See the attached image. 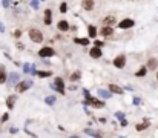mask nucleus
<instances>
[{
    "mask_svg": "<svg viewBox=\"0 0 158 138\" xmlns=\"http://www.w3.org/2000/svg\"><path fill=\"white\" fill-rule=\"evenodd\" d=\"M88 34H89V37H91V39H94V37L97 36V29H95V26H92V25H91V26H88Z\"/></svg>",
    "mask_w": 158,
    "mask_h": 138,
    "instance_id": "nucleus-18",
    "label": "nucleus"
},
{
    "mask_svg": "<svg viewBox=\"0 0 158 138\" xmlns=\"http://www.w3.org/2000/svg\"><path fill=\"white\" fill-rule=\"evenodd\" d=\"M57 28H58V31H68L69 29V25H68V22H64V20H61V22H58L57 23Z\"/></svg>",
    "mask_w": 158,
    "mask_h": 138,
    "instance_id": "nucleus-11",
    "label": "nucleus"
},
{
    "mask_svg": "<svg viewBox=\"0 0 158 138\" xmlns=\"http://www.w3.org/2000/svg\"><path fill=\"white\" fill-rule=\"evenodd\" d=\"M32 86V82L31 80H23V82H19L15 85V91L17 92H25L26 89H29Z\"/></svg>",
    "mask_w": 158,
    "mask_h": 138,
    "instance_id": "nucleus-3",
    "label": "nucleus"
},
{
    "mask_svg": "<svg viewBox=\"0 0 158 138\" xmlns=\"http://www.w3.org/2000/svg\"><path fill=\"white\" fill-rule=\"evenodd\" d=\"M9 3H11L9 0H3V2H2V5H3V8H8V6H9Z\"/></svg>",
    "mask_w": 158,
    "mask_h": 138,
    "instance_id": "nucleus-33",
    "label": "nucleus"
},
{
    "mask_svg": "<svg viewBox=\"0 0 158 138\" xmlns=\"http://www.w3.org/2000/svg\"><path fill=\"white\" fill-rule=\"evenodd\" d=\"M81 6H83L86 11H91V9H94V3H92V0H85Z\"/></svg>",
    "mask_w": 158,
    "mask_h": 138,
    "instance_id": "nucleus-15",
    "label": "nucleus"
},
{
    "mask_svg": "<svg viewBox=\"0 0 158 138\" xmlns=\"http://www.w3.org/2000/svg\"><path fill=\"white\" fill-rule=\"evenodd\" d=\"M40 2H43V0H40Z\"/></svg>",
    "mask_w": 158,
    "mask_h": 138,
    "instance_id": "nucleus-39",
    "label": "nucleus"
},
{
    "mask_svg": "<svg viewBox=\"0 0 158 138\" xmlns=\"http://www.w3.org/2000/svg\"><path fill=\"white\" fill-rule=\"evenodd\" d=\"M3 31H5V26H3V25L0 23V32H3Z\"/></svg>",
    "mask_w": 158,
    "mask_h": 138,
    "instance_id": "nucleus-38",
    "label": "nucleus"
},
{
    "mask_svg": "<svg viewBox=\"0 0 158 138\" xmlns=\"http://www.w3.org/2000/svg\"><path fill=\"white\" fill-rule=\"evenodd\" d=\"M20 34H22L20 31H15V32H14V36H15V37H20Z\"/></svg>",
    "mask_w": 158,
    "mask_h": 138,
    "instance_id": "nucleus-37",
    "label": "nucleus"
},
{
    "mask_svg": "<svg viewBox=\"0 0 158 138\" xmlns=\"http://www.w3.org/2000/svg\"><path fill=\"white\" fill-rule=\"evenodd\" d=\"M157 66H158L157 58H149V61H148V68H149V69H157Z\"/></svg>",
    "mask_w": 158,
    "mask_h": 138,
    "instance_id": "nucleus-17",
    "label": "nucleus"
},
{
    "mask_svg": "<svg viewBox=\"0 0 158 138\" xmlns=\"http://www.w3.org/2000/svg\"><path fill=\"white\" fill-rule=\"evenodd\" d=\"M37 75H39L40 78H45V77H51V72H49V71H39Z\"/></svg>",
    "mask_w": 158,
    "mask_h": 138,
    "instance_id": "nucleus-23",
    "label": "nucleus"
},
{
    "mask_svg": "<svg viewBox=\"0 0 158 138\" xmlns=\"http://www.w3.org/2000/svg\"><path fill=\"white\" fill-rule=\"evenodd\" d=\"M140 103H141V100H140L138 97H134V104H137V106H138Z\"/></svg>",
    "mask_w": 158,
    "mask_h": 138,
    "instance_id": "nucleus-32",
    "label": "nucleus"
},
{
    "mask_svg": "<svg viewBox=\"0 0 158 138\" xmlns=\"http://www.w3.org/2000/svg\"><path fill=\"white\" fill-rule=\"evenodd\" d=\"M80 77H81V74H80V72H74V74L71 75V80H72V82H77Z\"/></svg>",
    "mask_w": 158,
    "mask_h": 138,
    "instance_id": "nucleus-26",
    "label": "nucleus"
},
{
    "mask_svg": "<svg viewBox=\"0 0 158 138\" xmlns=\"http://www.w3.org/2000/svg\"><path fill=\"white\" fill-rule=\"evenodd\" d=\"M146 72H148V68H141V69L137 72V77H144V75H146Z\"/></svg>",
    "mask_w": 158,
    "mask_h": 138,
    "instance_id": "nucleus-25",
    "label": "nucleus"
},
{
    "mask_svg": "<svg viewBox=\"0 0 158 138\" xmlns=\"http://www.w3.org/2000/svg\"><path fill=\"white\" fill-rule=\"evenodd\" d=\"M14 104H15V95H9V97L6 98V106H8L9 109H12Z\"/></svg>",
    "mask_w": 158,
    "mask_h": 138,
    "instance_id": "nucleus-14",
    "label": "nucleus"
},
{
    "mask_svg": "<svg viewBox=\"0 0 158 138\" xmlns=\"http://www.w3.org/2000/svg\"><path fill=\"white\" fill-rule=\"evenodd\" d=\"M9 132H11V134H15V132H17V129H15V128H11V129H9Z\"/></svg>",
    "mask_w": 158,
    "mask_h": 138,
    "instance_id": "nucleus-36",
    "label": "nucleus"
},
{
    "mask_svg": "<svg viewBox=\"0 0 158 138\" xmlns=\"http://www.w3.org/2000/svg\"><path fill=\"white\" fill-rule=\"evenodd\" d=\"M31 6H32L34 9H37V8H39V0H32V2H31Z\"/></svg>",
    "mask_w": 158,
    "mask_h": 138,
    "instance_id": "nucleus-29",
    "label": "nucleus"
},
{
    "mask_svg": "<svg viewBox=\"0 0 158 138\" xmlns=\"http://www.w3.org/2000/svg\"><path fill=\"white\" fill-rule=\"evenodd\" d=\"M52 23V12L51 9H46L45 11V25H51Z\"/></svg>",
    "mask_w": 158,
    "mask_h": 138,
    "instance_id": "nucleus-10",
    "label": "nucleus"
},
{
    "mask_svg": "<svg viewBox=\"0 0 158 138\" xmlns=\"http://www.w3.org/2000/svg\"><path fill=\"white\" fill-rule=\"evenodd\" d=\"M23 71H25L26 74H28V72L31 74V66H29V65H25V66H23Z\"/></svg>",
    "mask_w": 158,
    "mask_h": 138,
    "instance_id": "nucleus-30",
    "label": "nucleus"
},
{
    "mask_svg": "<svg viewBox=\"0 0 158 138\" xmlns=\"http://www.w3.org/2000/svg\"><path fill=\"white\" fill-rule=\"evenodd\" d=\"M74 42H75V43H78V45H81V46L89 45V39H75Z\"/></svg>",
    "mask_w": 158,
    "mask_h": 138,
    "instance_id": "nucleus-22",
    "label": "nucleus"
},
{
    "mask_svg": "<svg viewBox=\"0 0 158 138\" xmlns=\"http://www.w3.org/2000/svg\"><path fill=\"white\" fill-rule=\"evenodd\" d=\"M19 80H20V75L17 72H11L9 74V85H15V83H19Z\"/></svg>",
    "mask_w": 158,
    "mask_h": 138,
    "instance_id": "nucleus-9",
    "label": "nucleus"
},
{
    "mask_svg": "<svg viewBox=\"0 0 158 138\" xmlns=\"http://www.w3.org/2000/svg\"><path fill=\"white\" fill-rule=\"evenodd\" d=\"M85 104H91L92 107H97V109H102V107H105V103H103V101H100V100H97V98H92V97L86 98Z\"/></svg>",
    "mask_w": 158,
    "mask_h": 138,
    "instance_id": "nucleus-4",
    "label": "nucleus"
},
{
    "mask_svg": "<svg viewBox=\"0 0 158 138\" xmlns=\"http://www.w3.org/2000/svg\"><path fill=\"white\" fill-rule=\"evenodd\" d=\"M115 117H117L120 121H121V120H124V114H123V112H115Z\"/></svg>",
    "mask_w": 158,
    "mask_h": 138,
    "instance_id": "nucleus-28",
    "label": "nucleus"
},
{
    "mask_svg": "<svg viewBox=\"0 0 158 138\" xmlns=\"http://www.w3.org/2000/svg\"><path fill=\"white\" fill-rule=\"evenodd\" d=\"M39 55H40V57H43V58H48V57H52V55H55V52H54L52 48L45 46V48H42V49H40Z\"/></svg>",
    "mask_w": 158,
    "mask_h": 138,
    "instance_id": "nucleus-5",
    "label": "nucleus"
},
{
    "mask_svg": "<svg viewBox=\"0 0 158 138\" xmlns=\"http://www.w3.org/2000/svg\"><path fill=\"white\" fill-rule=\"evenodd\" d=\"M148 126H149V120H146L144 123H141V124H137L135 126V129L140 132V131H144V129H148Z\"/></svg>",
    "mask_w": 158,
    "mask_h": 138,
    "instance_id": "nucleus-19",
    "label": "nucleus"
},
{
    "mask_svg": "<svg viewBox=\"0 0 158 138\" xmlns=\"http://www.w3.org/2000/svg\"><path fill=\"white\" fill-rule=\"evenodd\" d=\"M120 123H121V126H127V120H121Z\"/></svg>",
    "mask_w": 158,
    "mask_h": 138,
    "instance_id": "nucleus-35",
    "label": "nucleus"
},
{
    "mask_svg": "<svg viewBox=\"0 0 158 138\" xmlns=\"http://www.w3.org/2000/svg\"><path fill=\"white\" fill-rule=\"evenodd\" d=\"M68 11V5L66 3H61L60 5V12H66Z\"/></svg>",
    "mask_w": 158,
    "mask_h": 138,
    "instance_id": "nucleus-27",
    "label": "nucleus"
},
{
    "mask_svg": "<svg viewBox=\"0 0 158 138\" xmlns=\"http://www.w3.org/2000/svg\"><path fill=\"white\" fill-rule=\"evenodd\" d=\"M98 95H100V97H103V98H110V97H112V92L105 91V89H100V91H98Z\"/></svg>",
    "mask_w": 158,
    "mask_h": 138,
    "instance_id": "nucleus-20",
    "label": "nucleus"
},
{
    "mask_svg": "<svg viewBox=\"0 0 158 138\" xmlns=\"http://www.w3.org/2000/svg\"><path fill=\"white\" fill-rule=\"evenodd\" d=\"M114 23H115V17H106L105 19V25H107V26L114 25Z\"/></svg>",
    "mask_w": 158,
    "mask_h": 138,
    "instance_id": "nucleus-24",
    "label": "nucleus"
},
{
    "mask_svg": "<svg viewBox=\"0 0 158 138\" xmlns=\"http://www.w3.org/2000/svg\"><path fill=\"white\" fill-rule=\"evenodd\" d=\"M51 89H52V91H57L58 94H64V83H63V80H61L60 77L55 78L54 83H51Z\"/></svg>",
    "mask_w": 158,
    "mask_h": 138,
    "instance_id": "nucleus-1",
    "label": "nucleus"
},
{
    "mask_svg": "<svg viewBox=\"0 0 158 138\" xmlns=\"http://www.w3.org/2000/svg\"><path fill=\"white\" fill-rule=\"evenodd\" d=\"M126 65V55H118L115 60H114V66L118 68V69H123Z\"/></svg>",
    "mask_w": 158,
    "mask_h": 138,
    "instance_id": "nucleus-6",
    "label": "nucleus"
},
{
    "mask_svg": "<svg viewBox=\"0 0 158 138\" xmlns=\"http://www.w3.org/2000/svg\"><path fill=\"white\" fill-rule=\"evenodd\" d=\"M6 82V69L3 65H0V85H3Z\"/></svg>",
    "mask_w": 158,
    "mask_h": 138,
    "instance_id": "nucleus-12",
    "label": "nucleus"
},
{
    "mask_svg": "<svg viewBox=\"0 0 158 138\" xmlns=\"http://www.w3.org/2000/svg\"><path fill=\"white\" fill-rule=\"evenodd\" d=\"M29 39H31L34 43H42V42H43V34H42L39 29H31V31H29Z\"/></svg>",
    "mask_w": 158,
    "mask_h": 138,
    "instance_id": "nucleus-2",
    "label": "nucleus"
},
{
    "mask_svg": "<svg viewBox=\"0 0 158 138\" xmlns=\"http://www.w3.org/2000/svg\"><path fill=\"white\" fill-rule=\"evenodd\" d=\"M89 54H91V57H92V58H100V57L103 55V54H102V49H100L98 46H95V48H92Z\"/></svg>",
    "mask_w": 158,
    "mask_h": 138,
    "instance_id": "nucleus-8",
    "label": "nucleus"
},
{
    "mask_svg": "<svg viewBox=\"0 0 158 138\" xmlns=\"http://www.w3.org/2000/svg\"><path fill=\"white\" fill-rule=\"evenodd\" d=\"M109 91H110V92H114V94H118V95L124 94V92H123V89H121L120 86H117V85H114V83H112V85L109 86Z\"/></svg>",
    "mask_w": 158,
    "mask_h": 138,
    "instance_id": "nucleus-13",
    "label": "nucleus"
},
{
    "mask_svg": "<svg viewBox=\"0 0 158 138\" xmlns=\"http://www.w3.org/2000/svg\"><path fill=\"white\" fill-rule=\"evenodd\" d=\"M55 101H57V98H55L54 95H49V97H46V98H45V103H46V104H49V106H52Z\"/></svg>",
    "mask_w": 158,
    "mask_h": 138,
    "instance_id": "nucleus-21",
    "label": "nucleus"
},
{
    "mask_svg": "<svg viewBox=\"0 0 158 138\" xmlns=\"http://www.w3.org/2000/svg\"><path fill=\"white\" fill-rule=\"evenodd\" d=\"M157 78H158V75H157Z\"/></svg>",
    "mask_w": 158,
    "mask_h": 138,
    "instance_id": "nucleus-40",
    "label": "nucleus"
},
{
    "mask_svg": "<svg viewBox=\"0 0 158 138\" xmlns=\"http://www.w3.org/2000/svg\"><path fill=\"white\" fill-rule=\"evenodd\" d=\"M94 43H95V46H98V48H102V46H103V43H102L100 40H95Z\"/></svg>",
    "mask_w": 158,
    "mask_h": 138,
    "instance_id": "nucleus-34",
    "label": "nucleus"
},
{
    "mask_svg": "<svg viewBox=\"0 0 158 138\" xmlns=\"http://www.w3.org/2000/svg\"><path fill=\"white\" fill-rule=\"evenodd\" d=\"M118 26H120L121 29H127V28H132V26H134V20H132V19H124V20H121V22L118 23Z\"/></svg>",
    "mask_w": 158,
    "mask_h": 138,
    "instance_id": "nucleus-7",
    "label": "nucleus"
},
{
    "mask_svg": "<svg viewBox=\"0 0 158 138\" xmlns=\"http://www.w3.org/2000/svg\"><path fill=\"white\" fill-rule=\"evenodd\" d=\"M100 32H102V36H112V32H114V29H112L110 26H103Z\"/></svg>",
    "mask_w": 158,
    "mask_h": 138,
    "instance_id": "nucleus-16",
    "label": "nucleus"
},
{
    "mask_svg": "<svg viewBox=\"0 0 158 138\" xmlns=\"http://www.w3.org/2000/svg\"><path fill=\"white\" fill-rule=\"evenodd\" d=\"M8 118H9V115H8V114H3L0 120H2V123H5V121H8Z\"/></svg>",
    "mask_w": 158,
    "mask_h": 138,
    "instance_id": "nucleus-31",
    "label": "nucleus"
}]
</instances>
